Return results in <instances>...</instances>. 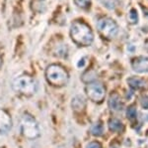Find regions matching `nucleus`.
Returning <instances> with one entry per match:
<instances>
[{
    "mask_svg": "<svg viewBox=\"0 0 148 148\" xmlns=\"http://www.w3.org/2000/svg\"><path fill=\"white\" fill-rule=\"evenodd\" d=\"M90 132L92 133L94 136H101L104 133V126L101 122H96L94 123L91 128H90Z\"/></svg>",
    "mask_w": 148,
    "mask_h": 148,
    "instance_id": "ddd939ff",
    "label": "nucleus"
},
{
    "mask_svg": "<svg viewBox=\"0 0 148 148\" xmlns=\"http://www.w3.org/2000/svg\"><path fill=\"white\" fill-rule=\"evenodd\" d=\"M46 79L47 83L54 88H62L68 83L69 75L63 67L53 64L49 65L46 70Z\"/></svg>",
    "mask_w": 148,
    "mask_h": 148,
    "instance_id": "7ed1b4c3",
    "label": "nucleus"
},
{
    "mask_svg": "<svg viewBox=\"0 0 148 148\" xmlns=\"http://www.w3.org/2000/svg\"><path fill=\"white\" fill-rule=\"evenodd\" d=\"M74 1H75L76 5L83 9L88 8L90 6V4H91V0H74Z\"/></svg>",
    "mask_w": 148,
    "mask_h": 148,
    "instance_id": "2eb2a0df",
    "label": "nucleus"
},
{
    "mask_svg": "<svg viewBox=\"0 0 148 148\" xmlns=\"http://www.w3.org/2000/svg\"><path fill=\"white\" fill-rule=\"evenodd\" d=\"M136 115H137V111H136V107L134 106H130L126 110V116L130 120H134L136 119Z\"/></svg>",
    "mask_w": 148,
    "mask_h": 148,
    "instance_id": "4468645a",
    "label": "nucleus"
},
{
    "mask_svg": "<svg viewBox=\"0 0 148 148\" xmlns=\"http://www.w3.org/2000/svg\"><path fill=\"white\" fill-rule=\"evenodd\" d=\"M146 50L148 51V43H146Z\"/></svg>",
    "mask_w": 148,
    "mask_h": 148,
    "instance_id": "6ab92c4d",
    "label": "nucleus"
},
{
    "mask_svg": "<svg viewBox=\"0 0 148 148\" xmlns=\"http://www.w3.org/2000/svg\"><path fill=\"white\" fill-rule=\"evenodd\" d=\"M130 21L132 24H136L138 22V14L135 9H131L130 11Z\"/></svg>",
    "mask_w": 148,
    "mask_h": 148,
    "instance_id": "dca6fc26",
    "label": "nucleus"
},
{
    "mask_svg": "<svg viewBox=\"0 0 148 148\" xmlns=\"http://www.w3.org/2000/svg\"><path fill=\"white\" fill-rule=\"evenodd\" d=\"M13 121L10 114L0 108V135H5L12 129Z\"/></svg>",
    "mask_w": 148,
    "mask_h": 148,
    "instance_id": "0eeeda50",
    "label": "nucleus"
},
{
    "mask_svg": "<svg viewBox=\"0 0 148 148\" xmlns=\"http://www.w3.org/2000/svg\"><path fill=\"white\" fill-rule=\"evenodd\" d=\"M71 107L75 113H81L86 107V99L84 97L78 94L72 99L71 101Z\"/></svg>",
    "mask_w": 148,
    "mask_h": 148,
    "instance_id": "9b49d317",
    "label": "nucleus"
},
{
    "mask_svg": "<svg viewBox=\"0 0 148 148\" xmlns=\"http://www.w3.org/2000/svg\"><path fill=\"white\" fill-rule=\"evenodd\" d=\"M140 101H141V106L144 107V108H148V97L147 95L142 97L141 99H140Z\"/></svg>",
    "mask_w": 148,
    "mask_h": 148,
    "instance_id": "f3484780",
    "label": "nucleus"
},
{
    "mask_svg": "<svg viewBox=\"0 0 148 148\" xmlns=\"http://www.w3.org/2000/svg\"><path fill=\"white\" fill-rule=\"evenodd\" d=\"M127 83L130 87L136 90H148V81L141 78H130L127 80Z\"/></svg>",
    "mask_w": 148,
    "mask_h": 148,
    "instance_id": "1a4fd4ad",
    "label": "nucleus"
},
{
    "mask_svg": "<svg viewBox=\"0 0 148 148\" xmlns=\"http://www.w3.org/2000/svg\"><path fill=\"white\" fill-rule=\"evenodd\" d=\"M109 128L114 132H121L125 128L123 126V122L120 120V119H116V118H113L109 121Z\"/></svg>",
    "mask_w": 148,
    "mask_h": 148,
    "instance_id": "f8f14e48",
    "label": "nucleus"
},
{
    "mask_svg": "<svg viewBox=\"0 0 148 148\" xmlns=\"http://www.w3.org/2000/svg\"><path fill=\"white\" fill-rule=\"evenodd\" d=\"M70 37L79 46H89L94 40L91 28L84 22L74 21L70 27Z\"/></svg>",
    "mask_w": 148,
    "mask_h": 148,
    "instance_id": "f257e3e1",
    "label": "nucleus"
},
{
    "mask_svg": "<svg viewBox=\"0 0 148 148\" xmlns=\"http://www.w3.org/2000/svg\"><path fill=\"white\" fill-rule=\"evenodd\" d=\"M12 88L17 94L25 97H33L38 90L36 80L29 75H21L13 81Z\"/></svg>",
    "mask_w": 148,
    "mask_h": 148,
    "instance_id": "20e7f679",
    "label": "nucleus"
},
{
    "mask_svg": "<svg viewBox=\"0 0 148 148\" xmlns=\"http://www.w3.org/2000/svg\"><path fill=\"white\" fill-rule=\"evenodd\" d=\"M109 107L114 111H121L123 108V101H121V97L118 94L114 92L110 95L109 97Z\"/></svg>",
    "mask_w": 148,
    "mask_h": 148,
    "instance_id": "9d476101",
    "label": "nucleus"
},
{
    "mask_svg": "<svg viewBox=\"0 0 148 148\" xmlns=\"http://www.w3.org/2000/svg\"><path fill=\"white\" fill-rule=\"evenodd\" d=\"M1 63H2V61H1V59H0V67H1Z\"/></svg>",
    "mask_w": 148,
    "mask_h": 148,
    "instance_id": "aec40b11",
    "label": "nucleus"
},
{
    "mask_svg": "<svg viewBox=\"0 0 148 148\" xmlns=\"http://www.w3.org/2000/svg\"><path fill=\"white\" fill-rule=\"evenodd\" d=\"M85 92L88 99L95 104H101L106 97V89L103 83L99 82H91L88 83L85 88Z\"/></svg>",
    "mask_w": 148,
    "mask_h": 148,
    "instance_id": "39448f33",
    "label": "nucleus"
},
{
    "mask_svg": "<svg viewBox=\"0 0 148 148\" xmlns=\"http://www.w3.org/2000/svg\"><path fill=\"white\" fill-rule=\"evenodd\" d=\"M86 148H102V146L98 142L94 141V142H90L89 144L87 145V147H86Z\"/></svg>",
    "mask_w": 148,
    "mask_h": 148,
    "instance_id": "a211bd4d",
    "label": "nucleus"
},
{
    "mask_svg": "<svg viewBox=\"0 0 148 148\" xmlns=\"http://www.w3.org/2000/svg\"><path fill=\"white\" fill-rule=\"evenodd\" d=\"M97 29L102 36L107 39H113L118 34V25L111 18L103 17L97 22Z\"/></svg>",
    "mask_w": 148,
    "mask_h": 148,
    "instance_id": "423d86ee",
    "label": "nucleus"
},
{
    "mask_svg": "<svg viewBox=\"0 0 148 148\" xmlns=\"http://www.w3.org/2000/svg\"><path fill=\"white\" fill-rule=\"evenodd\" d=\"M18 127L21 135L28 140H36L40 137V130L39 123L32 114L23 113L19 118Z\"/></svg>",
    "mask_w": 148,
    "mask_h": 148,
    "instance_id": "f03ea898",
    "label": "nucleus"
},
{
    "mask_svg": "<svg viewBox=\"0 0 148 148\" xmlns=\"http://www.w3.org/2000/svg\"><path fill=\"white\" fill-rule=\"evenodd\" d=\"M132 70L136 73H148V58L147 57H137L131 62Z\"/></svg>",
    "mask_w": 148,
    "mask_h": 148,
    "instance_id": "6e6552de",
    "label": "nucleus"
}]
</instances>
